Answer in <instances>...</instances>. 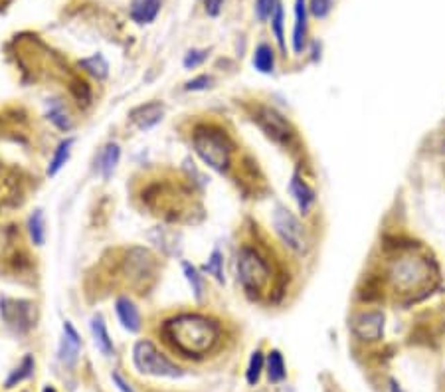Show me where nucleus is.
Here are the masks:
<instances>
[{
  "mask_svg": "<svg viewBox=\"0 0 445 392\" xmlns=\"http://www.w3.org/2000/svg\"><path fill=\"white\" fill-rule=\"evenodd\" d=\"M160 335L172 351L186 359H202L218 347L222 329L212 317L183 313L167 319L160 327Z\"/></svg>",
  "mask_w": 445,
  "mask_h": 392,
  "instance_id": "obj_1",
  "label": "nucleus"
},
{
  "mask_svg": "<svg viewBox=\"0 0 445 392\" xmlns=\"http://www.w3.org/2000/svg\"><path fill=\"white\" fill-rule=\"evenodd\" d=\"M192 147L202 163L212 170L224 174L232 167L234 145L226 131L212 125H200L192 133Z\"/></svg>",
  "mask_w": 445,
  "mask_h": 392,
  "instance_id": "obj_2",
  "label": "nucleus"
},
{
  "mask_svg": "<svg viewBox=\"0 0 445 392\" xmlns=\"http://www.w3.org/2000/svg\"><path fill=\"white\" fill-rule=\"evenodd\" d=\"M237 281L249 295H262L271 286V266L253 246H242L237 252Z\"/></svg>",
  "mask_w": 445,
  "mask_h": 392,
  "instance_id": "obj_3",
  "label": "nucleus"
},
{
  "mask_svg": "<svg viewBox=\"0 0 445 392\" xmlns=\"http://www.w3.org/2000/svg\"><path fill=\"white\" fill-rule=\"evenodd\" d=\"M430 277H432L430 263L426 258L416 254H404L390 261L388 266V279L392 288L400 293L419 291L428 286Z\"/></svg>",
  "mask_w": 445,
  "mask_h": 392,
  "instance_id": "obj_4",
  "label": "nucleus"
},
{
  "mask_svg": "<svg viewBox=\"0 0 445 392\" xmlns=\"http://www.w3.org/2000/svg\"><path fill=\"white\" fill-rule=\"evenodd\" d=\"M133 365L139 373L157 379H180L183 370L167 359L151 341H137L133 347Z\"/></svg>",
  "mask_w": 445,
  "mask_h": 392,
  "instance_id": "obj_5",
  "label": "nucleus"
},
{
  "mask_svg": "<svg viewBox=\"0 0 445 392\" xmlns=\"http://www.w3.org/2000/svg\"><path fill=\"white\" fill-rule=\"evenodd\" d=\"M271 224L281 244L295 254H305L309 248V238L303 222L283 204H277L271 214Z\"/></svg>",
  "mask_w": 445,
  "mask_h": 392,
  "instance_id": "obj_6",
  "label": "nucleus"
},
{
  "mask_svg": "<svg viewBox=\"0 0 445 392\" xmlns=\"http://www.w3.org/2000/svg\"><path fill=\"white\" fill-rule=\"evenodd\" d=\"M0 315L4 323L16 333H26L34 327L36 321V305L26 300H10L2 297L0 300Z\"/></svg>",
  "mask_w": 445,
  "mask_h": 392,
  "instance_id": "obj_7",
  "label": "nucleus"
},
{
  "mask_svg": "<svg viewBox=\"0 0 445 392\" xmlns=\"http://www.w3.org/2000/svg\"><path fill=\"white\" fill-rule=\"evenodd\" d=\"M384 325H386V315L382 311H362L354 315L351 329L356 339L374 343L384 337Z\"/></svg>",
  "mask_w": 445,
  "mask_h": 392,
  "instance_id": "obj_8",
  "label": "nucleus"
},
{
  "mask_svg": "<svg viewBox=\"0 0 445 392\" xmlns=\"http://www.w3.org/2000/svg\"><path fill=\"white\" fill-rule=\"evenodd\" d=\"M258 121H260L262 129L279 143H287L289 137L293 135L287 119L283 117L279 111H275L274 107H262L258 113Z\"/></svg>",
  "mask_w": 445,
  "mask_h": 392,
  "instance_id": "obj_9",
  "label": "nucleus"
},
{
  "mask_svg": "<svg viewBox=\"0 0 445 392\" xmlns=\"http://www.w3.org/2000/svg\"><path fill=\"white\" fill-rule=\"evenodd\" d=\"M162 117H165V105L160 101H149V104L139 105L129 113L133 125L139 131H151L153 127H157Z\"/></svg>",
  "mask_w": 445,
  "mask_h": 392,
  "instance_id": "obj_10",
  "label": "nucleus"
},
{
  "mask_svg": "<svg viewBox=\"0 0 445 392\" xmlns=\"http://www.w3.org/2000/svg\"><path fill=\"white\" fill-rule=\"evenodd\" d=\"M289 193L293 196V200H295V204H297V209L303 216H307L313 210L314 202H317V193L299 172H293V177L289 181Z\"/></svg>",
  "mask_w": 445,
  "mask_h": 392,
  "instance_id": "obj_11",
  "label": "nucleus"
},
{
  "mask_svg": "<svg viewBox=\"0 0 445 392\" xmlns=\"http://www.w3.org/2000/svg\"><path fill=\"white\" fill-rule=\"evenodd\" d=\"M79 351H81V337H79L78 329L69 321H66L64 323V335H62L60 349H58V357L66 366H74L78 363Z\"/></svg>",
  "mask_w": 445,
  "mask_h": 392,
  "instance_id": "obj_12",
  "label": "nucleus"
},
{
  "mask_svg": "<svg viewBox=\"0 0 445 392\" xmlns=\"http://www.w3.org/2000/svg\"><path fill=\"white\" fill-rule=\"evenodd\" d=\"M115 313L119 317V323L129 333H139L141 331V313L139 307L129 300L127 295H121L115 300Z\"/></svg>",
  "mask_w": 445,
  "mask_h": 392,
  "instance_id": "obj_13",
  "label": "nucleus"
},
{
  "mask_svg": "<svg viewBox=\"0 0 445 392\" xmlns=\"http://www.w3.org/2000/svg\"><path fill=\"white\" fill-rule=\"evenodd\" d=\"M307 16H309V6L307 0H295V26H293V50L295 54H301L307 46Z\"/></svg>",
  "mask_w": 445,
  "mask_h": 392,
  "instance_id": "obj_14",
  "label": "nucleus"
},
{
  "mask_svg": "<svg viewBox=\"0 0 445 392\" xmlns=\"http://www.w3.org/2000/svg\"><path fill=\"white\" fill-rule=\"evenodd\" d=\"M92 335L93 341H95V347L99 349V353L109 357V354L115 353V347H113V339L109 337V331H107V325H105L103 315L97 313L92 317Z\"/></svg>",
  "mask_w": 445,
  "mask_h": 392,
  "instance_id": "obj_15",
  "label": "nucleus"
},
{
  "mask_svg": "<svg viewBox=\"0 0 445 392\" xmlns=\"http://www.w3.org/2000/svg\"><path fill=\"white\" fill-rule=\"evenodd\" d=\"M162 0H133L131 18L137 24H151L160 13Z\"/></svg>",
  "mask_w": 445,
  "mask_h": 392,
  "instance_id": "obj_16",
  "label": "nucleus"
},
{
  "mask_svg": "<svg viewBox=\"0 0 445 392\" xmlns=\"http://www.w3.org/2000/svg\"><path fill=\"white\" fill-rule=\"evenodd\" d=\"M46 115L52 121V125L56 129L64 131V133H69V131L74 129V117L69 115V111H67L64 101H60V99L48 101V113Z\"/></svg>",
  "mask_w": 445,
  "mask_h": 392,
  "instance_id": "obj_17",
  "label": "nucleus"
},
{
  "mask_svg": "<svg viewBox=\"0 0 445 392\" xmlns=\"http://www.w3.org/2000/svg\"><path fill=\"white\" fill-rule=\"evenodd\" d=\"M74 143H76V139H74V137H66L62 143L56 147L52 161H50V165H48V177H56L60 170L66 167V163L69 161V157H72Z\"/></svg>",
  "mask_w": 445,
  "mask_h": 392,
  "instance_id": "obj_18",
  "label": "nucleus"
},
{
  "mask_svg": "<svg viewBox=\"0 0 445 392\" xmlns=\"http://www.w3.org/2000/svg\"><path fill=\"white\" fill-rule=\"evenodd\" d=\"M265 373H267V379L271 380L274 384L277 382H283L287 377V366H285V359L281 351H269L267 359H265Z\"/></svg>",
  "mask_w": 445,
  "mask_h": 392,
  "instance_id": "obj_19",
  "label": "nucleus"
},
{
  "mask_svg": "<svg viewBox=\"0 0 445 392\" xmlns=\"http://www.w3.org/2000/svg\"><path fill=\"white\" fill-rule=\"evenodd\" d=\"M253 67L260 74H274L275 70V52L269 44L262 42L253 52Z\"/></svg>",
  "mask_w": 445,
  "mask_h": 392,
  "instance_id": "obj_20",
  "label": "nucleus"
},
{
  "mask_svg": "<svg viewBox=\"0 0 445 392\" xmlns=\"http://www.w3.org/2000/svg\"><path fill=\"white\" fill-rule=\"evenodd\" d=\"M28 234L34 246H42L46 242V218L40 209L34 210L32 216L28 218Z\"/></svg>",
  "mask_w": 445,
  "mask_h": 392,
  "instance_id": "obj_21",
  "label": "nucleus"
},
{
  "mask_svg": "<svg viewBox=\"0 0 445 392\" xmlns=\"http://www.w3.org/2000/svg\"><path fill=\"white\" fill-rule=\"evenodd\" d=\"M119 158H121V147L117 143H109L103 149V153H101V165H99V169H101V174H103V179H111V174L115 172L119 165Z\"/></svg>",
  "mask_w": 445,
  "mask_h": 392,
  "instance_id": "obj_22",
  "label": "nucleus"
},
{
  "mask_svg": "<svg viewBox=\"0 0 445 392\" xmlns=\"http://www.w3.org/2000/svg\"><path fill=\"white\" fill-rule=\"evenodd\" d=\"M183 272L192 293H194V300L202 301V297H204V275H202V272L188 261H183Z\"/></svg>",
  "mask_w": 445,
  "mask_h": 392,
  "instance_id": "obj_23",
  "label": "nucleus"
},
{
  "mask_svg": "<svg viewBox=\"0 0 445 392\" xmlns=\"http://www.w3.org/2000/svg\"><path fill=\"white\" fill-rule=\"evenodd\" d=\"M34 366H36V363H34V357L32 354H26L24 359H22V363L14 368L12 373H10V377L6 379V389H14L16 384H20V382H24L26 379H30L32 377V373H34Z\"/></svg>",
  "mask_w": 445,
  "mask_h": 392,
  "instance_id": "obj_24",
  "label": "nucleus"
},
{
  "mask_svg": "<svg viewBox=\"0 0 445 392\" xmlns=\"http://www.w3.org/2000/svg\"><path fill=\"white\" fill-rule=\"evenodd\" d=\"M81 67H85V72L95 79H105L109 76V64L105 62L101 54H95L92 58L81 60Z\"/></svg>",
  "mask_w": 445,
  "mask_h": 392,
  "instance_id": "obj_25",
  "label": "nucleus"
},
{
  "mask_svg": "<svg viewBox=\"0 0 445 392\" xmlns=\"http://www.w3.org/2000/svg\"><path fill=\"white\" fill-rule=\"evenodd\" d=\"M202 272L212 275L218 284H224V281H226V277H224V256L220 250H214V252L210 254L208 261L202 266Z\"/></svg>",
  "mask_w": 445,
  "mask_h": 392,
  "instance_id": "obj_26",
  "label": "nucleus"
},
{
  "mask_svg": "<svg viewBox=\"0 0 445 392\" xmlns=\"http://www.w3.org/2000/svg\"><path fill=\"white\" fill-rule=\"evenodd\" d=\"M263 370H265V357L262 351H255L249 359L248 370H246V380H248L249 386H255L260 379H262Z\"/></svg>",
  "mask_w": 445,
  "mask_h": 392,
  "instance_id": "obj_27",
  "label": "nucleus"
},
{
  "mask_svg": "<svg viewBox=\"0 0 445 392\" xmlns=\"http://www.w3.org/2000/svg\"><path fill=\"white\" fill-rule=\"evenodd\" d=\"M283 16H285V14H283V6H281V2H277L274 16H271L269 20H271V30H274L275 40H277L281 52L285 54L287 52V46H285V34H283Z\"/></svg>",
  "mask_w": 445,
  "mask_h": 392,
  "instance_id": "obj_28",
  "label": "nucleus"
},
{
  "mask_svg": "<svg viewBox=\"0 0 445 392\" xmlns=\"http://www.w3.org/2000/svg\"><path fill=\"white\" fill-rule=\"evenodd\" d=\"M337 0H309V13L314 18H327Z\"/></svg>",
  "mask_w": 445,
  "mask_h": 392,
  "instance_id": "obj_29",
  "label": "nucleus"
},
{
  "mask_svg": "<svg viewBox=\"0 0 445 392\" xmlns=\"http://www.w3.org/2000/svg\"><path fill=\"white\" fill-rule=\"evenodd\" d=\"M277 2L279 0H255V16L260 22H265L274 16Z\"/></svg>",
  "mask_w": 445,
  "mask_h": 392,
  "instance_id": "obj_30",
  "label": "nucleus"
},
{
  "mask_svg": "<svg viewBox=\"0 0 445 392\" xmlns=\"http://www.w3.org/2000/svg\"><path fill=\"white\" fill-rule=\"evenodd\" d=\"M206 58H208V50H198V48H194V50H190V52L184 56L183 64L186 70H196L198 65H202L206 62Z\"/></svg>",
  "mask_w": 445,
  "mask_h": 392,
  "instance_id": "obj_31",
  "label": "nucleus"
},
{
  "mask_svg": "<svg viewBox=\"0 0 445 392\" xmlns=\"http://www.w3.org/2000/svg\"><path fill=\"white\" fill-rule=\"evenodd\" d=\"M210 85H212V78L204 74V76H198V78L186 81L184 90L186 92H202V90H208Z\"/></svg>",
  "mask_w": 445,
  "mask_h": 392,
  "instance_id": "obj_32",
  "label": "nucleus"
},
{
  "mask_svg": "<svg viewBox=\"0 0 445 392\" xmlns=\"http://www.w3.org/2000/svg\"><path fill=\"white\" fill-rule=\"evenodd\" d=\"M204 6H206V14L208 16H218L222 13L224 0H204Z\"/></svg>",
  "mask_w": 445,
  "mask_h": 392,
  "instance_id": "obj_33",
  "label": "nucleus"
},
{
  "mask_svg": "<svg viewBox=\"0 0 445 392\" xmlns=\"http://www.w3.org/2000/svg\"><path fill=\"white\" fill-rule=\"evenodd\" d=\"M111 379H113V382H115V386H117V389L121 392H137L135 389H133L131 384L127 382V380H125L123 377H121V375H119V373H113V375H111Z\"/></svg>",
  "mask_w": 445,
  "mask_h": 392,
  "instance_id": "obj_34",
  "label": "nucleus"
},
{
  "mask_svg": "<svg viewBox=\"0 0 445 392\" xmlns=\"http://www.w3.org/2000/svg\"><path fill=\"white\" fill-rule=\"evenodd\" d=\"M390 392H406L396 380H390Z\"/></svg>",
  "mask_w": 445,
  "mask_h": 392,
  "instance_id": "obj_35",
  "label": "nucleus"
},
{
  "mask_svg": "<svg viewBox=\"0 0 445 392\" xmlns=\"http://www.w3.org/2000/svg\"><path fill=\"white\" fill-rule=\"evenodd\" d=\"M42 392H56V389H52V386H46Z\"/></svg>",
  "mask_w": 445,
  "mask_h": 392,
  "instance_id": "obj_36",
  "label": "nucleus"
}]
</instances>
